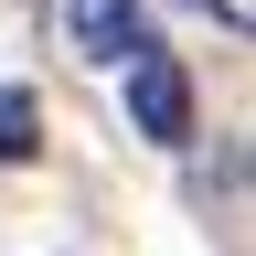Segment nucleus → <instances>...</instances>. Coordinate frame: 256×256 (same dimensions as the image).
<instances>
[{
    "mask_svg": "<svg viewBox=\"0 0 256 256\" xmlns=\"http://www.w3.org/2000/svg\"><path fill=\"white\" fill-rule=\"evenodd\" d=\"M32 150H43V96L0 86V160H32Z\"/></svg>",
    "mask_w": 256,
    "mask_h": 256,
    "instance_id": "nucleus-3",
    "label": "nucleus"
},
{
    "mask_svg": "<svg viewBox=\"0 0 256 256\" xmlns=\"http://www.w3.org/2000/svg\"><path fill=\"white\" fill-rule=\"evenodd\" d=\"M118 75H128V128H139V139H160V150H192V75H182V54L139 43Z\"/></svg>",
    "mask_w": 256,
    "mask_h": 256,
    "instance_id": "nucleus-1",
    "label": "nucleus"
},
{
    "mask_svg": "<svg viewBox=\"0 0 256 256\" xmlns=\"http://www.w3.org/2000/svg\"><path fill=\"white\" fill-rule=\"evenodd\" d=\"M64 32H75V54H96V64H128L139 43H160L128 0H64Z\"/></svg>",
    "mask_w": 256,
    "mask_h": 256,
    "instance_id": "nucleus-2",
    "label": "nucleus"
}]
</instances>
